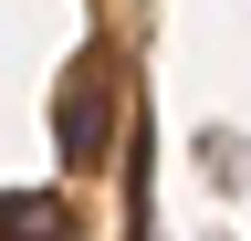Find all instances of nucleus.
<instances>
[{"label": "nucleus", "instance_id": "nucleus-1", "mask_svg": "<svg viewBox=\"0 0 251 241\" xmlns=\"http://www.w3.org/2000/svg\"><path fill=\"white\" fill-rule=\"evenodd\" d=\"M63 158H105V63H74L63 84Z\"/></svg>", "mask_w": 251, "mask_h": 241}, {"label": "nucleus", "instance_id": "nucleus-2", "mask_svg": "<svg viewBox=\"0 0 251 241\" xmlns=\"http://www.w3.org/2000/svg\"><path fill=\"white\" fill-rule=\"evenodd\" d=\"M74 220H63V199H31V189H11L0 199V241H63Z\"/></svg>", "mask_w": 251, "mask_h": 241}]
</instances>
